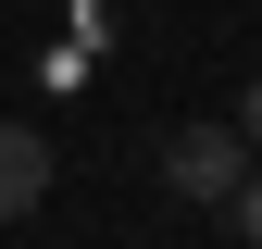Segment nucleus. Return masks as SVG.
I'll list each match as a JSON object with an SVG mask.
<instances>
[{
	"label": "nucleus",
	"mask_w": 262,
	"mask_h": 249,
	"mask_svg": "<svg viewBox=\"0 0 262 249\" xmlns=\"http://www.w3.org/2000/svg\"><path fill=\"white\" fill-rule=\"evenodd\" d=\"M162 187H175V200H237L250 187V137L237 124H175V137H162Z\"/></svg>",
	"instance_id": "nucleus-1"
},
{
	"label": "nucleus",
	"mask_w": 262,
	"mask_h": 249,
	"mask_svg": "<svg viewBox=\"0 0 262 249\" xmlns=\"http://www.w3.org/2000/svg\"><path fill=\"white\" fill-rule=\"evenodd\" d=\"M38 200H50V137L38 124H0V225H25Z\"/></svg>",
	"instance_id": "nucleus-2"
},
{
	"label": "nucleus",
	"mask_w": 262,
	"mask_h": 249,
	"mask_svg": "<svg viewBox=\"0 0 262 249\" xmlns=\"http://www.w3.org/2000/svg\"><path fill=\"white\" fill-rule=\"evenodd\" d=\"M237 137H250V162H262V75H250V100H237Z\"/></svg>",
	"instance_id": "nucleus-4"
},
{
	"label": "nucleus",
	"mask_w": 262,
	"mask_h": 249,
	"mask_svg": "<svg viewBox=\"0 0 262 249\" xmlns=\"http://www.w3.org/2000/svg\"><path fill=\"white\" fill-rule=\"evenodd\" d=\"M225 212H237V237L262 249V162H250V187H237V200H225Z\"/></svg>",
	"instance_id": "nucleus-3"
}]
</instances>
